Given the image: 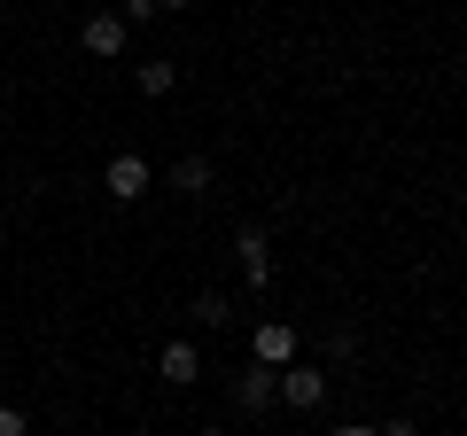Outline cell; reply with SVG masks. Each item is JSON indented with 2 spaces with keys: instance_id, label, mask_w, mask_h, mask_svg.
<instances>
[{
  "instance_id": "obj_9",
  "label": "cell",
  "mask_w": 467,
  "mask_h": 436,
  "mask_svg": "<svg viewBox=\"0 0 467 436\" xmlns=\"http://www.w3.org/2000/svg\"><path fill=\"white\" fill-rule=\"evenodd\" d=\"M171 86H180V70H171V63H140V94H149V101H164Z\"/></svg>"
},
{
  "instance_id": "obj_4",
  "label": "cell",
  "mask_w": 467,
  "mask_h": 436,
  "mask_svg": "<svg viewBox=\"0 0 467 436\" xmlns=\"http://www.w3.org/2000/svg\"><path fill=\"white\" fill-rule=\"evenodd\" d=\"M78 47L94 55V63H117V55H125V16H117V8H109V16H86L78 24Z\"/></svg>"
},
{
  "instance_id": "obj_11",
  "label": "cell",
  "mask_w": 467,
  "mask_h": 436,
  "mask_svg": "<svg viewBox=\"0 0 467 436\" xmlns=\"http://www.w3.org/2000/svg\"><path fill=\"white\" fill-rule=\"evenodd\" d=\"M117 16H125V32H133V24H149V16H156V0H125Z\"/></svg>"
},
{
  "instance_id": "obj_16",
  "label": "cell",
  "mask_w": 467,
  "mask_h": 436,
  "mask_svg": "<svg viewBox=\"0 0 467 436\" xmlns=\"http://www.w3.org/2000/svg\"><path fill=\"white\" fill-rule=\"evenodd\" d=\"M195 436H218V429H195Z\"/></svg>"
},
{
  "instance_id": "obj_3",
  "label": "cell",
  "mask_w": 467,
  "mask_h": 436,
  "mask_svg": "<svg viewBox=\"0 0 467 436\" xmlns=\"http://www.w3.org/2000/svg\"><path fill=\"white\" fill-rule=\"evenodd\" d=\"M101 187H109L117 202H140L156 187V171H149V156H109V171H101Z\"/></svg>"
},
{
  "instance_id": "obj_10",
  "label": "cell",
  "mask_w": 467,
  "mask_h": 436,
  "mask_svg": "<svg viewBox=\"0 0 467 436\" xmlns=\"http://www.w3.org/2000/svg\"><path fill=\"white\" fill-rule=\"evenodd\" d=\"M195 319H202V327H226V319H234V304L218 296V288H202V296H195Z\"/></svg>"
},
{
  "instance_id": "obj_2",
  "label": "cell",
  "mask_w": 467,
  "mask_h": 436,
  "mask_svg": "<svg viewBox=\"0 0 467 436\" xmlns=\"http://www.w3.org/2000/svg\"><path fill=\"white\" fill-rule=\"evenodd\" d=\"M281 405H296V413H312V405H327V367H281Z\"/></svg>"
},
{
  "instance_id": "obj_13",
  "label": "cell",
  "mask_w": 467,
  "mask_h": 436,
  "mask_svg": "<svg viewBox=\"0 0 467 436\" xmlns=\"http://www.w3.org/2000/svg\"><path fill=\"white\" fill-rule=\"evenodd\" d=\"M374 436H420V429H413V420H389V429H374Z\"/></svg>"
},
{
  "instance_id": "obj_1",
  "label": "cell",
  "mask_w": 467,
  "mask_h": 436,
  "mask_svg": "<svg viewBox=\"0 0 467 436\" xmlns=\"http://www.w3.org/2000/svg\"><path fill=\"white\" fill-rule=\"evenodd\" d=\"M250 358L257 367H296V327H288V319H257V336H250Z\"/></svg>"
},
{
  "instance_id": "obj_7",
  "label": "cell",
  "mask_w": 467,
  "mask_h": 436,
  "mask_svg": "<svg viewBox=\"0 0 467 436\" xmlns=\"http://www.w3.org/2000/svg\"><path fill=\"white\" fill-rule=\"evenodd\" d=\"M234 257H242V281H250V288L273 281V242L265 234H242V242H234Z\"/></svg>"
},
{
  "instance_id": "obj_6",
  "label": "cell",
  "mask_w": 467,
  "mask_h": 436,
  "mask_svg": "<svg viewBox=\"0 0 467 436\" xmlns=\"http://www.w3.org/2000/svg\"><path fill=\"white\" fill-rule=\"evenodd\" d=\"M273 398H281V374H273V367H250L242 382H234V405H242V413H265Z\"/></svg>"
},
{
  "instance_id": "obj_15",
  "label": "cell",
  "mask_w": 467,
  "mask_h": 436,
  "mask_svg": "<svg viewBox=\"0 0 467 436\" xmlns=\"http://www.w3.org/2000/svg\"><path fill=\"white\" fill-rule=\"evenodd\" d=\"M164 8H195V0H156V16H164Z\"/></svg>"
},
{
  "instance_id": "obj_5",
  "label": "cell",
  "mask_w": 467,
  "mask_h": 436,
  "mask_svg": "<svg viewBox=\"0 0 467 436\" xmlns=\"http://www.w3.org/2000/svg\"><path fill=\"white\" fill-rule=\"evenodd\" d=\"M156 374H164L171 389L202 382V351H195V343H164V351H156Z\"/></svg>"
},
{
  "instance_id": "obj_14",
  "label": "cell",
  "mask_w": 467,
  "mask_h": 436,
  "mask_svg": "<svg viewBox=\"0 0 467 436\" xmlns=\"http://www.w3.org/2000/svg\"><path fill=\"white\" fill-rule=\"evenodd\" d=\"M327 436H374V429H358V420H343V429H327Z\"/></svg>"
},
{
  "instance_id": "obj_12",
  "label": "cell",
  "mask_w": 467,
  "mask_h": 436,
  "mask_svg": "<svg viewBox=\"0 0 467 436\" xmlns=\"http://www.w3.org/2000/svg\"><path fill=\"white\" fill-rule=\"evenodd\" d=\"M0 436H32V420H24L16 405H0Z\"/></svg>"
},
{
  "instance_id": "obj_8",
  "label": "cell",
  "mask_w": 467,
  "mask_h": 436,
  "mask_svg": "<svg viewBox=\"0 0 467 436\" xmlns=\"http://www.w3.org/2000/svg\"><path fill=\"white\" fill-rule=\"evenodd\" d=\"M171 180H180L187 195H211V187H218V171L202 164V156H180V171H171Z\"/></svg>"
}]
</instances>
